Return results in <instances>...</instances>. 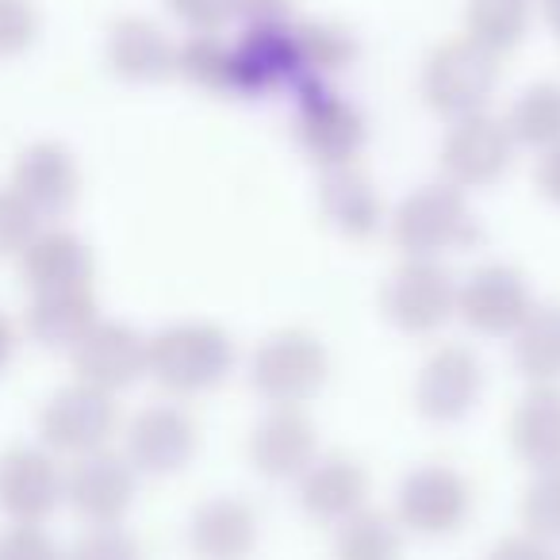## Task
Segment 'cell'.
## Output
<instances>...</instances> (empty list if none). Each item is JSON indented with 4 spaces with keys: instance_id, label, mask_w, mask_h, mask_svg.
I'll return each mask as SVG.
<instances>
[{
    "instance_id": "obj_1",
    "label": "cell",
    "mask_w": 560,
    "mask_h": 560,
    "mask_svg": "<svg viewBox=\"0 0 560 560\" xmlns=\"http://www.w3.org/2000/svg\"><path fill=\"white\" fill-rule=\"evenodd\" d=\"M234 369V342L215 323H173L147 338V376L170 396H203Z\"/></svg>"
},
{
    "instance_id": "obj_2",
    "label": "cell",
    "mask_w": 560,
    "mask_h": 560,
    "mask_svg": "<svg viewBox=\"0 0 560 560\" xmlns=\"http://www.w3.org/2000/svg\"><path fill=\"white\" fill-rule=\"evenodd\" d=\"M388 226L392 242L396 249H404V257H430V261H442L445 254L468 249L480 238L465 192L450 180H430V185L411 188L396 203Z\"/></svg>"
},
{
    "instance_id": "obj_3",
    "label": "cell",
    "mask_w": 560,
    "mask_h": 560,
    "mask_svg": "<svg viewBox=\"0 0 560 560\" xmlns=\"http://www.w3.org/2000/svg\"><path fill=\"white\" fill-rule=\"evenodd\" d=\"M330 353L312 330H277L249 358V384L272 407H304L327 388Z\"/></svg>"
},
{
    "instance_id": "obj_4",
    "label": "cell",
    "mask_w": 560,
    "mask_h": 560,
    "mask_svg": "<svg viewBox=\"0 0 560 560\" xmlns=\"http://www.w3.org/2000/svg\"><path fill=\"white\" fill-rule=\"evenodd\" d=\"M499 85V55L468 35L438 43L422 62V101L445 119L476 116Z\"/></svg>"
},
{
    "instance_id": "obj_5",
    "label": "cell",
    "mask_w": 560,
    "mask_h": 560,
    "mask_svg": "<svg viewBox=\"0 0 560 560\" xmlns=\"http://www.w3.org/2000/svg\"><path fill=\"white\" fill-rule=\"evenodd\" d=\"M296 142L319 170L353 165L365 147V116L327 81H307L296 89Z\"/></svg>"
},
{
    "instance_id": "obj_6",
    "label": "cell",
    "mask_w": 560,
    "mask_h": 560,
    "mask_svg": "<svg viewBox=\"0 0 560 560\" xmlns=\"http://www.w3.org/2000/svg\"><path fill=\"white\" fill-rule=\"evenodd\" d=\"M381 312L404 335H434L457 315V280L442 261L407 257L384 280Z\"/></svg>"
},
{
    "instance_id": "obj_7",
    "label": "cell",
    "mask_w": 560,
    "mask_h": 560,
    "mask_svg": "<svg viewBox=\"0 0 560 560\" xmlns=\"http://www.w3.org/2000/svg\"><path fill=\"white\" fill-rule=\"evenodd\" d=\"M119 427V407L108 392L89 388V384H70L55 392L47 407L39 411V438L50 453L66 457H85V453L108 450L112 434Z\"/></svg>"
},
{
    "instance_id": "obj_8",
    "label": "cell",
    "mask_w": 560,
    "mask_h": 560,
    "mask_svg": "<svg viewBox=\"0 0 560 560\" xmlns=\"http://www.w3.org/2000/svg\"><path fill=\"white\" fill-rule=\"evenodd\" d=\"M472 511V488L450 465H419L404 476L396 495V518L419 537H450Z\"/></svg>"
},
{
    "instance_id": "obj_9",
    "label": "cell",
    "mask_w": 560,
    "mask_h": 560,
    "mask_svg": "<svg viewBox=\"0 0 560 560\" xmlns=\"http://www.w3.org/2000/svg\"><path fill=\"white\" fill-rule=\"evenodd\" d=\"M534 312L529 284L514 265H480L457 284V319L483 338H511Z\"/></svg>"
},
{
    "instance_id": "obj_10",
    "label": "cell",
    "mask_w": 560,
    "mask_h": 560,
    "mask_svg": "<svg viewBox=\"0 0 560 560\" xmlns=\"http://www.w3.org/2000/svg\"><path fill=\"white\" fill-rule=\"evenodd\" d=\"M514 139L506 131V119H495L488 112L453 119L450 135L442 142V173L450 185L488 188L511 170Z\"/></svg>"
},
{
    "instance_id": "obj_11",
    "label": "cell",
    "mask_w": 560,
    "mask_h": 560,
    "mask_svg": "<svg viewBox=\"0 0 560 560\" xmlns=\"http://www.w3.org/2000/svg\"><path fill=\"white\" fill-rule=\"evenodd\" d=\"M483 396V365L468 346L445 342L419 365L415 411L427 422H460Z\"/></svg>"
},
{
    "instance_id": "obj_12",
    "label": "cell",
    "mask_w": 560,
    "mask_h": 560,
    "mask_svg": "<svg viewBox=\"0 0 560 560\" xmlns=\"http://www.w3.org/2000/svg\"><path fill=\"white\" fill-rule=\"evenodd\" d=\"M66 499V472L47 445H12L0 453V511L9 522L43 526Z\"/></svg>"
},
{
    "instance_id": "obj_13",
    "label": "cell",
    "mask_w": 560,
    "mask_h": 560,
    "mask_svg": "<svg viewBox=\"0 0 560 560\" xmlns=\"http://www.w3.org/2000/svg\"><path fill=\"white\" fill-rule=\"evenodd\" d=\"M135 488H139V472L116 450L73 457V468L66 472V503L89 526H119L135 503Z\"/></svg>"
},
{
    "instance_id": "obj_14",
    "label": "cell",
    "mask_w": 560,
    "mask_h": 560,
    "mask_svg": "<svg viewBox=\"0 0 560 560\" xmlns=\"http://www.w3.org/2000/svg\"><path fill=\"white\" fill-rule=\"evenodd\" d=\"M200 450V427L177 404H150L127 422L124 457L135 472L147 476H173L188 465Z\"/></svg>"
},
{
    "instance_id": "obj_15",
    "label": "cell",
    "mask_w": 560,
    "mask_h": 560,
    "mask_svg": "<svg viewBox=\"0 0 560 560\" xmlns=\"http://www.w3.org/2000/svg\"><path fill=\"white\" fill-rule=\"evenodd\" d=\"M70 353L78 381L108 392V396L131 388L139 376H147V338L127 323L101 319Z\"/></svg>"
},
{
    "instance_id": "obj_16",
    "label": "cell",
    "mask_w": 560,
    "mask_h": 560,
    "mask_svg": "<svg viewBox=\"0 0 560 560\" xmlns=\"http://www.w3.org/2000/svg\"><path fill=\"white\" fill-rule=\"evenodd\" d=\"M249 465L265 480H300L315 457H319V434L304 407H272L254 430H249Z\"/></svg>"
},
{
    "instance_id": "obj_17",
    "label": "cell",
    "mask_w": 560,
    "mask_h": 560,
    "mask_svg": "<svg viewBox=\"0 0 560 560\" xmlns=\"http://www.w3.org/2000/svg\"><path fill=\"white\" fill-rule=\"evenodd\" d=\"M231 50H234V93L238 96H269L277 89L300 85V58H296L292 24L246 27Z\"/></svg>"
},
{
    "instance_id": "obj_18",
    "label": "cell",
    "mask_w": 560,
    "mask_h": 560,
    "mask_svg": "<svg viewBox=\"0 0 560 560\" xmlns=\"http://www.w3.org/2000/svg\"><path fill=\"white\" fill-rule=\"evenodd\" d=\"M12 188L27 200V208L47 223L73 211L81 196V170L78 158L62 142H32L16 158L12 170Z\"/></svg>"
},
{
    "instance_id": "obj_19",
    "label": "cell",
    "mask_w": 560,
    "mask_h": 560,
    "mask_svg": "<svg viewBox=\"0 0 560 560\" xmlns=\"http://www.w3.org/2000/svg\"><path fill=\"white\" fill-rule=\"evenodd\" d=\"M369 472L350 453H323L300 476V506L312 522L338 526L350 514L365 511Z\"/></svg>"
},
{
    "instance_id": "obj_20",
    "label": "cell",
    "mask_w": 560,
    "mask_h": 560,
    "mask_svg": "<svg viewBox=\"0 0 560 560\" xmlns=\"http://www.w3.org/2000/svg\"><path fill=\"white\" fill-rule=\"evenodd\" d=\"M104 55H108L112 73L131 85H158L177 73V47L147 16H119L108 27Z\"/></svg>"
},
{
    "instance_id": "obj_21",
    "label": "cell",
    "mask_w": 560,
    "mask_h": 560,
    "mask_svg": "<svg viewBox=\"0 0 560 560\" xmlns=\"http://www.w3.org/2000/svg\"><path fill=\"white\" fill-rule=\"evenodd\" d=\"M261 522L242 495H215L188 518V549L196 560H246L257 549Z\"/></svg>"
},
{
    "instance_id": "obj_22",
    "label": "cell",
    "mask_w": 560,
    "mask_h": 560,
    "mask_svg": "<svg viewBox=\"0 0 560 560\" xmlns=\"http://www.w3.org/2000/svg\"><path fill=\"white\" fill-rule=\"evenodd\" d=\"M93 249L81 234L66 226H50L32 238V246L20 254V272H24L32 292L55 289H89L93 284Z\"/></svg>"
},
{
    "instance_id": "obj_23",
    "label": "cell",
    "mask_w": 560,
    "mask_h": 560,
    "mask_svg": "<svg viewBox=\"0 0 560 560\" xmlns=\"http://www.w3.org/2000/svg\"><path fill=\"white\" fill-rule=\"evenodd\" d=\"M511 450L529 472L560 468V384H529L511 411Z\"/></svg>"
},
{
    "instance_id": "obj_24",
    "label": "cell",
    "mask_w": 560,
    "mask_h": 560,
    "mask_svg": "<svg viewBox=\"0 0 560 560\" xmlns=\"http://www.w3.org/2000/svg\"><path fill=\"white\" fill-rule=\"evenodd\" d=\"M319 211L338 234L346 238H373L384 223V200L376 185L358 165L323 170L319 180Z\"/></svg>"
},
{
    "instance_id": "obj_25",
    "label": "cell",
    "mask_w": 560,
    "mask_h": 560,
    "mask_svg": "<svg viewBox=\"0 0 560 560\" xmlns=\"http://www.w3.org/2000/svg\"><path fill=\"white\" fill-rule=\"evenodd\" d=\"M101 323L93 289H55L35 292L27 307V335L47 350H73Z\"/></svg>"
},
{
    "instance_id": "obj_26",
    "label": "cell",
    "mask_w": 560,
    "mask_h": 560,
    "mask_svg": "<svg viewBox=\"0 0 560 560\" xmlns=\"http://www.w3.org/2000/svg\"><path fill=\"white\" fill-rule=\"evenodd\" d=\"M514 369L529 384H560V307H537L514 330Z\"/></svg>"
},
{
    "instance_id": "obj_27",
    "label": "cell",
    "mask_w": 560,
    "mask_h": 560,
    "mask_svg": "<svg viewBox=\"0 0 560 560\" xmlns=\"http://www.w3.org/2000/svg\"><path fill=\"white\" fill-rule=\"evenodd\" d=\"M292 35H296L300 85H307V81L335 78V73H342L346 66L358 58V39L350 35V27L330 24V20H307V24H292Z\"/></svg>"
},
{
    "instance_id": "obj_28",
    "label": "cell",
    "mask_w": 560,
    "mask_h": 560,
    "mask_svg": "<svg viewBox=\"0 0 560 560\" xmlns=\"http://www.w3.org/2000/svg\"><path fill=\"white\" fill-rule=\"evenodd\" d=\"M529 16H534V0H468L465 35L488 47L491 55H506L526 39Z\"/></svg>"
},
{
    "instance_id": "obj_29",
    "label": "cell",
    "mask_w": 560,
    "mask_h": 560,
    "mask_svg": "<svg viewBox=\"0 0 560 560\" xmlns=\"http://www.w3.org/2000/svg\"><path fill=\"white\" fill-rule=\"evenodd\" d=\"M177 78L211 96L234 93V50L219 32H192L177 47Z\"/></svg>"
},
{
    "instance_id": "obj_30",
    "label": "cell",
    "mask_w": 560,
    "mask_h": 560,
    "mask_svg": "<svg viewBox=\"0 0 560 560\" xmlns=\"http://www.w3.org/2000/svg\"><path fill=\"white\" fill-rule=\"evenodd\" d=\"M506 131H511L514 147H534L549 150L560 142V85L557 81H537V85L522 89L511 104L506 116Z\"/></svg>"
},
{
    "instance_id": "obj_31",
    "label": "cell",
    "mask_w": 560,
    "mask_h": 560,
    "mask_svg": "<svg viewBox=\"0 0 560 560\" xmlns=\"http://www.w3.org/2000/svg\"><path fill=\"white\" fill-rule=\"evenodd\" d=\"M404 557V534L399 522L384 511H358L338 522L335 560H399Z\"/></svg>"
},
{
    "instance_id": "obj_32",
    "label": "cell",
    "mask_w": 560,
    "mask_h": 560,
    "mask_svg": "<svg viewBox=\"0 0 560 560\" xmlns=\"http://www.w3.org/2000/svg\"><path fill=\"white\" fill-rule=\"evenodd\" d=\"M518 522L526 534L541 537V541H560V468L534 472V480L522 488Z\"/></svg>"
},
{
    "instance_id": "obj_33",
    "label": "cell",
    "mask_w": 560,
    "mask_h": 560,
    "mask_svg": "<svg viewBox=\"0 0 560 560\" xmlns=\"http://www.w3.org/2000/svg\"><path fill=\"white\" fill-rule=\"evenodd\" d=\"M43 231V219L27 208L16 188H0V257H20Z\"/></svg>"
},
{
    "instance_id": "obj_34",
    "label": "cell",
    "mask_w": 560,
    "mask_h": 560,
    "mask_svg": "<svg viewBox=\"0 0 560 560\" xmlns=\"http://www.w3.org/2000/svg\"><path fill=\"white\" fill-rule=\"evenodd\" d=\"M62 560H142V549L127 529L89 526V534H81L70 552H62Z\"/></svg>"
},
{
    "instance_id": "obj_35",
    "label": "cell",
    "mask_w": 560,
    "mask_h": 560,
    "mask_svg": "<svg viewBox=\"0 0 560 560\" xmlns=\"http://www.w3.org/2000/svg\"><path fill=\"white\" fill-rule=\"evenodd\" d=\"M35 39H39L35 0H0V58L24 55Z\"/></svg>"
},
{
    "instance_id": "obj_36",
    "label": "cell",
    "mask_w": 560,
    "mask_h": 560,
    "mask_svg": "<svg viewBox=\"0 0 560 560\" xmlns=\"http://www.w3.org/2000/svg\"><path fill=\"white\" fill-rule=\"evenodd\" d=\"M0 560H62V549L43 526H27V522H12L0 534Z\"/></svg>"
},
{
    "instance_id": "obj_37",
    "label": "cell",
    "mask_w": 560,
    "mask_h": 560,
    "mask_svg": "<svg viewBox=\"0 0 560 560\" xmlns=\"http://www.w3.org/2000/svg\"><path fill=\"white\" fill-rule=\"evenodd\" d=\"M188 32H219L234 16V0H165Z\"/></svg>"
},
{
    "instance_id": "obj_38",
    "label": "cell",
    "mask_w": 560,
    "mask_h": 560,
    "mask_svg": "<svg viewBox=\"0 0 560 560\" xmlns=\"http://www.w3.org/2000/svg\"><path fill=\"white\" fill-rule=\"evenodd\" d=\"M488 560H560V557L552 552L549 541H541V537H534V534L522 529V534L499 537V541L491 545Z\"/></svg>"
},
{
    "instance_id": "obj_39",
    "label": "cell",
    "mask_w": 560,
    "mask_h": 560,
    "mask_svg": "<svg viewBox=\"0 0 560 560\" xmlns=\"http://www.w3.org/2000/svg\"><path fill=\"white\" fill-rule=\"evenodd\" d=\"M292 0H234V16L246 20V27L289 24Z\"/></svg>"
},
{
    "instance_id": "obj_40",
    "label": "cell",
    "mask_w": 560,
    "mask_h": 560,
    "mask_svg": "<svg viewBox=\"0 0 560 560\" xmlns=\"http://www.w3.org/2000/svg\"><path fill=\"white\" fill-rule=\"evenodd\" d=\"M537 188L549 203L560 208V142L549 150H541V162H537Z\"/></svg>"
},
{
    "instance_id": "obj_41",
    "label": "cell",
    "mask_w": 560,
    "mask_h": 560,
    "mask_svg": "<svg viewBox=\"0 0 560 560\" xmlns=\"http://www.w3.org/2000/svg\"><path fill=\"white\" fill-rule=\"evenodd\" d=\"M12 353H16V330H12L9 315L0 312V373H4V369H9Z\"/></svg>"
},
{
    "instance_id": "obj_42",
    "label": "cell",
    "mask_w": 560,
    "mask_h": 560,
    "mask_svg": "<svg viewBox=\"0 0 560 560\" xmlns=\"http://www.w3.org/2000/svg\"><path fill=\"white\" fill-rule=\"evenodd\" d=\"M545 20H549V27L560 35V0H545Z\"/></svg>"
}]
</instances>
